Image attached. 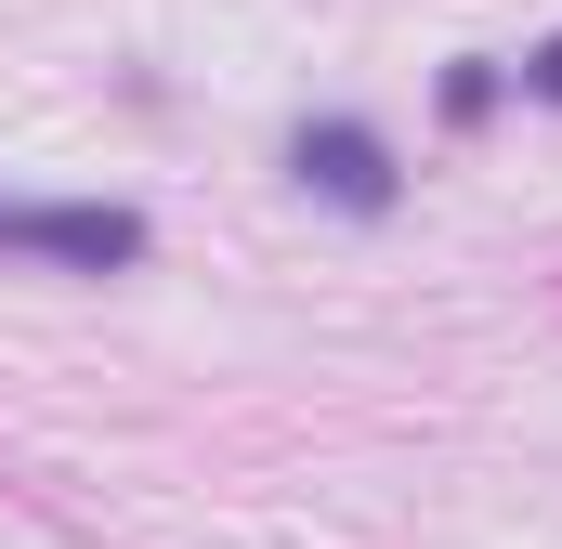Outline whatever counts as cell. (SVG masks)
<instances>
[{"instance_id":"obj_2","label":"cell","mask_w":562,"mask_h":549,"mask_svg":"<svg viewBox=\"0 0 562 549\" xmlns=\"http://www.w3.org/2000/svg\"><path fill=\"white\" fill-rule=\"evenodd\" d=\"M301 183L340 197V210H393V157H380V132H353V119H314L301 132Z\"/></svg>"},{"instance_id":"obj_3","label":"cell","mask_w":562,"mask_h":549,"mask_svg":"<svg viewBox=\"0 0 562 549\" xmlns=\"http://www.w3.org/2000/svg\"><path fill=\"white\" fill-rule=\"evenodd\" d=\"M524 92H537V105H562V40H537V53H524Z\"/></svg>"},{"instance_id":"obj_1","label":"cell","mask_w":562,"mask_h":549,"mask_svg":"<svg viewBox=\"0 0 562 549\" xmlns=\"http://www.w3.org/2000/svg\"><path fill=\"white\" fill-rule=\"evenodd\" d=\"M0 249H26V262H79V274H119V262H144V223H132V210H53V197H0Z\"/></svg>"}]
</instances>
